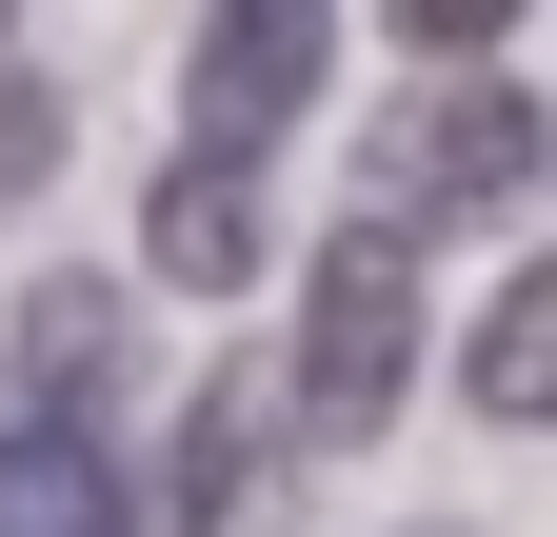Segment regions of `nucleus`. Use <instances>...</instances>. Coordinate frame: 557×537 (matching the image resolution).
<instances>
[{
  "mask_svg": "<svg viewBox=\"0 0 557 537\" xmlns=\"http://www.w3.org/2000/svg\"><path fill=\"white\" fill-rule=\"evenodd\" d=\"M398 378H418V239L359 199V220L299 259V378H278V438H319V458H338V438H379V419H398Z\"/></svg>",
  "mask_w": 557,
  "mask_h": 537,
  "instance_id": "f257e3e1",
  "label": "nucleus"
},
{
  "mask_svg": "<svg viewBox=\"0 0 557 537\" xmlns=\"http://www.w3.org/2000/svg\"><path fill=\"white\" fill-rule=\"evenodd\" d=\"M359 199L398 239H438V220H518L537 199V100L498 80V60H418V100L359 140Z\"/></svg>",
  "mask_w": 557,
  "mask_h": 537,
  "instance_id": "f03ea898",
  "label": "nucleus"
},
{
  "mask_svg": "<svg viewBox=\"0 0 557 537\" xmlns=\"http://www.w3.org/2000/svg\"><path fill=\"white\" fill-rule=\"evenodd\" d=\"M319 40H338V0H199L180 140H220V160H278V140L319 120Z\"/></svg>",
  "mask_w": 557,
  "mask_h": 537,
  "instance_id": "7ed1b4c3",
  "label": "nucleus"
},
{
  "mask_svg": "<svg viewBox=\"0 0 557 537\" xmlns=\"http://www.w3.org/2000/svg\"><path fill=\"white\" fill-rule=\"evenodd\" d=\"M278 259V199H259V160H220V140H180V179H160V220H139V279L160 299H239Z\"/></svg>",
  "mask_w": 557,
  "mask_h": 537,
  "instance_id": "20e7f679",
  "label": "nucleus"
},
{
  "mask_svg": "<svg viewBox=\"0 0 557 537\" xmlns=\"http://www.w3.org/2000/svg\"><path fill=\"white\" fill-rule=\"evenodd\" d=\"M259 498H278V398L259 378H199V419L160 458V498H139V537H239Z\"/></svg>",
  "mask_w": 557,
  "mask_h": 537,
  "instance_id": "39448f33",
  "label": "nucleus"
},
{
  "mask_svg": "<svg viewBox=\"0 0 557 537\" xmlns=\"http://www.w3.org/2000/svg\"><path fill=\"white\" fill-rule=\"evenodd\" d=\"M0 537H139V478L100 458V419H21L0 438Z\"/></svg>",
  "mask_w": 557,
  "mask_h": 537,
  "instance_id": "423d86ee",
  "label": "nucleus"
},
{
  "mask_svg": "<svg viewBox=\"0 0 557 537\" xmlns=\"http://www.w3.org/2000/svg\"><path fill=\"white\" fill-rule=\"evenodd\" d=\"M21 378H40V419H100V378H120V279H40V299H21Z\"/></svg>",
  "mask_w": 557,
  "mask_h": 537,
  "instance_id": "0eeeda50",
  "label": "nucleus"
},
{
  "mask_svg": "<svg viewBox=\"0 0 557 537\" xmlns=\"http://www.w3.org/2000/svg\"><path fill=\"white\" fill-rule=\"evenodd\" d=\"M458 398H478V419H537V398H557V279H537V259H518L498 299H478V339H458Z\"/></svg>",
  "mask_w": 557,
  "mask_h": 537,
  "instance_id": "6e6552de",
  "label": "nucleus"
},
{
  "mask_svg": "<svg viewBox=\"0 0 557 537\" xmlns=\"http://www.w3.org/2000/svg\"><path fill=\"white\" fill-rule=\"evenodd\" d=\"M398 40H418V60H498V40H518V0H398Z\"/></svg>",
  "mask_w": 557,
  "mask_h": 537,
  "instance_id": "1a4fd4ad",
  "label": "nucleus"
},
{
  "mask_svg": "<svg viewBox=\"0 0 557 537\" xmlns=\"http://www.w3.org/2000/svg\"><path fill=\"white\" fill-rule=\"evenodd\" d=\"M40 160H60V100H40V80H0V220L40 199Z\"/></svg>",
  "mask_w": 557,
  "mask_h": 537,
  "instance_id": "9d476101",
  "label": "nucleus"
},
{
  "mask_svg": "<svg viewBox=\"0 0 557 537\" xmlns=\"http://www.w3.org/2000/svg\"><path fill=\"white\" fill-rule=\"evenodd\" d=\"M0 21H21V0H0Z\"/></svg>",
  "mask_w": 557,
  "mask_h": 537,
  "instance_id": "9b49d317",
  "label": "nucleus"
}]
</instances>
